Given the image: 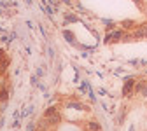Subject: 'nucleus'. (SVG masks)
Instances as JSON below:
<instances>
[{
	"instance_id": "f257e3e1",
	"label": "nucleus",
	"mask_w": 147,
	"mask_h": 131,
	"mask_svg": "<svg viewBox=\"0 0 147 131\" xmlns=\"http://www.w3.org/2000/svg\"><path fill=\"white\" fill-rule=\"evenodd\" d=\"M44 119L49 122V126H56L61 122V114H60V110L58 107H47L44 110Z\"/></svg>"
},
{
	"instance_id": "f03ea898",
	"label": "nucleus",
	"mask_w": 147,
	"mask_h": 131,
	"mask_svg": "<svg viewBox=\"0 0 147 131\" xmlns=\"http://www.w3.org/2000/svg\"><path fill=\"white\" fill-rule=\"evenodd\" d=\"M135 86H137V81H135L133 77H126L124 86H123V96L128 98V96L135 95Z\"/></svg>"
},
{
	"instance_id": "7ed1b4c3",
	"label": "nucleus",
	"mask_w": 147,
	"mask_h": 131,
	"mask_svg": "<svg viewBox=\"0 0 147 131\" xmlns=\"http://www.w3.org/2000/svg\"><path fill=\"white\" fill-rule=\"evenodd\" d=\"M124 33H126V30H123L121 26H119V28H112V30L109 32V35H110V42H119V40H123Z\"/></svg>"
},
{
	"instance_id": "20e7f679",
	"label": "nucleus",
	"mask_w": 147,
	"mask_h": 131,
	"mask_svg": "<svg viewBox=\"0 0 147 131\" xmlns=\"http://www.w3.org/2000/svg\"><path fill=\"white\" fill-rule=\"evenodd\" d=\"M135 95H140L142 98H147V81H140L135 86Z\"/></svg>"
},
{
	"instance_id": "39448f33",
	"label": "nucleus",
	"mask_w": 147,
	"mask_h": 131,
	"mask_svg": "<svg viewBox=\"0 0 147 131\" xmlns=\"http://www.w3.org/2000/svg\"><path fill=\"white\" fill-rule=\"evenodd\" d=\"M131 33H133V39H144V37H147V23L138 25L137 30L131 32Z\"/></svg>"
},
{
	"instance_id": "423d86ee",
	"label": "nucleus",
	"mask_w": 147,
	"mask_h": 131,
	"mask_svg": "<svg viewBox=\"0 0 147 131\" xmlns=\"http://www.w3.org/2000/svg\"><path fill=\"white\" fill-rule=\"evenodd\" d=\"M67 107H68V108H76V110L88 112V107H84L81 101H74V100H70V101H67Z\"/></svg>"
},
{
	"instance_id": "0eeeda50",
	"label": "nucleus",
	"mask_w": 147,
	"mask_h": 131,
	"mask_svg": "<svg viewBox=\"0 0 147 131\" xmlns=\"http://www.w3.org/2000/svg\"><path fill=\"white\" fill-rule=\"evenodd\" d=\"M86 129H88V131H102V126H100L98 122H95V121H89V122L86 124Z\"/></svg>"
},
{
	"instance_id": "6e6552de",
	"label": "nucleus",
	"mask_w": 147,
	"mask_h": 131,
	"mask_svg": "<svg viewBox=\"0 0 147 131\" xmlns=\"http://www.w3.org/2000/svg\"><path fill=\"white\" fill-rule=\"evenodd\" d=\"M63 39H65L67 42H70V44L76 42V39H74V35H72V32H70V30H63Z\"/></svg>"
},
{
	"instance_id": "1a4fd4ad",
	"label": "nucleus",
	"mask_w": 147,
	"mask_h": 131,
	"mask_svg": "<svg viewBox=\"0 0 147 131\" xmlns=\"http://www.w3.org/2000/svg\"><path fill=\"white\" fill-rule=\"evenodd\" d=\"M124 117H126V108H121V112L117 114V119H116V122L121 126V124L124 122Z\"/></svg>"
},
{
	"instance_id": "9d476101",
	"label": "nucleus",
	"mask_w": 147,
	"mask_h": 131,
	"mask_svg": "<svg viewBox=\"0 0 147 131\" xmlns=\"http://www.w3.org/2000/svg\"><path fill=\"white\" fill-rule=\"evenodd\" d=\"M7 100H9V95H7V89H5V87H0V101H4V103H7Z\"/></svg>"
},
{
	"instance_id": "9b49d317",
	"label": "nucleus",
	"mask_w": 147,
	"mask_h": 131,
	"mask_svg": "<svg viewBox=\"0 0 147 131\" xmlns=\"http://www.w3.org/2000/svg\"><path fill=\"white\" fill-rule=\"evenodd\" d=\"M123 30H128V28H133L135 26V21H131V19H128V21H123L121 25H119Z\"/></svg>"
},
{
	"instance_id": "f8f14e48",
	"label": "nucleus",
	"mask_w": 147,
	"mask_h": 131,
	"mask_svg": "<svg viewBox=\"0 0 147 131\" xmlns=\"http://www.w3.org/2000/svg\"><path fill=\"white\" fill-rule=\"evenodd\" d=\"M76 21H79L77 16H74V14H65V23H76Z\"/></svg>"
},
{
	"instance_id": "ddd939ff",
	"label": "nucleus",
	"mask_w": 147,
	"mask_h": 131,
	"mask_svg": "<svg viewBox=\"0 0 147 131\" xmlns=\"http://www.w3.org/2000/svg\"><path fill=\"white\" fill-rule=\"evenodd\" d=\"M35 73H37V77H44V70H42V68H37Z\"/></svg>"
},
{
	"instance_id": "4468645a",
	"label": "nucleus",
	"mask_w": 147,
	"mask_h": 131,
	"mask_svg": "<svg viewBox=\"0 0 147 131\" xmlns=\"http://www.w3.org/2000/svg\"><path fill=\"white\" fill-rule=\"evenodd\" d=\"M128 63H130V65H133V67L140 65V61H138V60H130V61H128Z\"/></svg>"
},
{
	"instance_id": "2eb2a0df",
	"label": "nucleus",
	"mask_w": 147,
	"mask_h": 131,
	"mask_svg": "<svg viewBox=\"0 0 147 131\" xmlns=\"http://www.w3.org/2000/svg\"><path fill=\"white\" fill-rule=\"evenodd\" d=\"M103 25H107V26H114V23L110 21V19H103Z\"/></svg>"
},
{
	"instance_id": "dca6fc26",
	"label": "nucleus",
	"mask_w": 147,
	"mask_h": 131,
	"mask_svg": "<svg viewBox=\"0 0 147 131\" xmlns=\"http://www.w3.org/2000/svg\"><path fill=\"white\" fill-rule=\"evenodd\" d=\"M47 52H49V56H51V58H54V51H53V49H51V47H49V49H47Z\"/></svg>"
},
{
	"instance_id": "f3484780",
	"label": "nucleus",
	"mask_w": 147,
	"mask_h": 131,
	"mask_svg": "<svg viewBox=\"0 0 147 131\" xmlns=\"http://www.w3.org/2000/svg\"><path fill=\"white\" fill-rule=\"evenodd\" d=\"M133 2H135V4H137V5H138V7H140V5H142V4H144V0H133Z\"/></svg>"
},
{
	"instance_id": "a211bd4d",
	"label": "nucleus",
	"mask_w": 147,
	"mask_h": 131,
	"mask_svg": "<svg viewBox=\"0 0 147 131\" xmlns=\"http://www.w3.org/2000/svg\"><path fill=\"white\" fill-rule=\"evenodd\" d=\"M140 65H144V67H147V60H142V61H140Z\"/></svg>"
},
{
	"instance_id": "6ab92c4d",
	"label": "nucleus",
	"mask_w": 147,
	"mask_h": 131,
	"mask_svg": "<svg viewBox=\"0 0 147 131\" xmlns=\"http://www.w3.org/2000/svg\"><path fill=\"white\" fill-rule=\"evenodd\" d=\"M33 128H35V126H33V124H30V126H28V131H35Z\"/></svg>"
},
{
	"instance_id": "aec40b11",
	"label": "nucleus",
	"mask_w": 147,
	"mask_h": 131,
	"mask_svg": "<svg viewBox=\"0 0 147 131\" xmlns=\"http://www.w3.org/2000/svg\"><path fill=\"white\" fill-rule=\"evenodd\" d=\"M130 131H135V126H130Z\"/></svg>"
},
{
	"instance_id": "412c9836",
	"label": "nucleus",
	"mask_w": 147,
	"mask_h": 131,
	"mask_svg": "<svg viewBox=\"0 0 147 131\" xmlns=\"http://www.w3.org/2000/svg\"><path fill=\"white\" fill-rule=\"evenodd\" d=\"M145 75H147V70H145Z\"/></svg>"
}]
</instances>
